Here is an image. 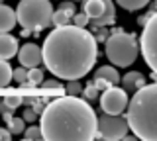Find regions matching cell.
Wrapping results in <instances>:
<instances>
[{
    "instance_id": "e0dca14e",
    "label": "cell",
    "mask_w": 157,
    "mask_h": 141,
    "mask_svg": "<svg viewBox=\"0 0 157 141\" xmlns=\"http://www.w3.org/2000/svg\"><path fill=\"white\" fill-rule=\"evenodd\" d=\"M118 4H120L124 10L128 12H136V10H141V8H145L147 4L151 2V0H116Z\"/></svg>"
},
{
    "instance_id": "7402d4cb",
    "label": "cell",
    "mask_w": 157,
    "mask_h": 141,
    "mask_svg": "<svg viewBox=\"0 0 157 141\" xmlns=\"http://www.w3.org/2000/svg\"><path fill=\"white\" fill-rule=\"evenodd\" d=\"M24 137L26 139H32V141H41V129L37 125H29L28 129H24Z\"/></svg>"
},
{
    "instance_id": "d6986e66",
    "label": "cell",
    "mask_w": 157,
    "mask_h": 141,
    "mask_svg": "<svg viewBox=\"0 0 157 141\" xmlns=\"http://www.w3.org/2000/svg\"><path fill=\"white\" fill-rule=\"evenodd\" d=\"M71 18L73 16H69V14L63 12L61 8H59V10H53V14H51V26H65V24L71 22Z\"/></svg>"
},
{
    "instance_id": "ba28073f",
    "label": "cell",
    "mask_w": 157,
    "mask_h": 141,
    "mask_svg": "<svg viewBox=\"0 0 157 141\" xmlns=\"http://www.w3.org/2000/svg\"><path fill=\"white\" fill-rule=\"evenodd\" d=\"M140 49L145 65L151 71H157V14L144 24V32L140 37Z\"/></svg>"
},
{
    "instance_id": "ffe728a7",
    "label": "cell",
    "mask_w": 157,
    "mask_h": 141,
    "mask_svg": "<svg viewBox=\"0 0 157 141\" xmlns=\"http://www.w3.org/2000/svg\"><path fill=\"white\" fill-rule=\"evenodd\" d=\"M43 90H45L47 94H49V92H51V94H53V92H55V94H63V92H65V86H63L57 79H51V80L43 82Z\"/></svg>"
},
{
    "instance_id": "603a6c76",
    "label": "cell",
    "mask_w": 157,
    "mask_h": 141,
    "mask_svg": "<svg viewBox=\"0 0 157 141\" xmlns=\"http://www.w3.org/2000/svg\"><path fill=\"white\" fill-rule=\"evenodd\" d=\"M65 92L69 96H78L82 92V86L78 84V80H69V84L65 86Z\"/></svg>"
},
{
    "instance_id": "277c9868",
    "label": "cell",
    "mask_w": 157,
    "mask_h": 141,
    "mask_svg": "<svg viewBox=\"0 0 157 141\" xmlns=\"http://www.w3.org/2000/svg\"><path fill=\"white\" fill-rule=\"evenodd\" d=\"M51 0H20L16 22L29 32H41L51 26Z\"/></svg>"
},
{
    "instance_id": "44dd1931",
    "label": "cell",
    "mask_w": 157,
    "mask_h": 141,
    "mask_svg": "<svg viewBox=\"0 0 157 141\" xmlns=\"http://www.w3.org/2000/svg\"><path fill=\"white\" fill-rule=\"evenodd\" d=\"M26 80H28V82H32L33 86L41 84V82H43V71H41V69H37V67H32V69H28V76H26Z\"/></svg>"
},
{
    "instance_id": "8fae6325",
    "label": "cell",
    "mask_w": 157,
    "mask_h": 141,
    "mask_svg": "<svg viewBox=\"0 0 157 141\" xmlns=\"http://www.w3.org/2000/svg\"><path fill=\"white\" fill-rule=\"evenodd\" d=\"M18 39L10 33H0V59H12L14 55L18 53Z\"/></svg>"
},
{
    "instance_id": "5bb4252c",
    "label": "cell",
    "mask_w": 157,
    "mask_h": 141,
    "mask_svg": "<svg viewBox=\"0 0 157 141\" xmlns=\"http://www.w3.org/2000/svg\"><path fill=\"white\" fill-rule=\"evenodd\" d=\"M94 79H104V80H108L112 86H114V84H120V72L116 71V67L104 65V67H100V69L94 72Z\"/></svg>"
},
{
    "instance_id": "4316f807",
    "label": "cell",
    "mask_w": 157,
    "mask_h": 141,
    "mask_svg": "<svg viewBox=\"0 0 157 141\" xmlns=\"http://www.w3.org/2000/svg\"><path fill=\"white\" fill-rule=\"evenodd\" d=\"M96 96H98L96 86L92 84V82H88V84H86V88H85V98H86V100H94Z\"/></svg>"
},
{
    "instance_id": "52a82bcc",
    "label": "cell",
    "mask_w": 157,
    "mask_h": 141,
    "mask_svg": "<svg viewBox=\"0 0 157 141\" xmlns=\"http://www.w3.org/2000/svg\"><path fill=\"white\" fill-rule=\"evenodd\" d=\"M82 12L96 28H108L116 22V6L112 0H82Z\"/></svg>"
},
{
    "instance_id": "d4e9b609",
    "label": "cell",
    "mask_w": 157,
    "mask_h": 141,
    "mask_svg": "<svg viewBox=\"0 0 157 141\" xmlns=\"http://www.w3.org/2000/svg\"><path fill=\"white\" fill-rule=\"evenodd\" d=\"M26 76H28V69L26 67H18V69H12V79L16 82H26Z\"/></svg>"
},
{
    "instance_id": "30bf717a",
    "label": "cell",
    "mask_w": 157,
    "mask_h": 141,
    "mask_svg": "<svg viewBox=\"0 0 157 141\" xmlns=\"http://www.w3.org/2000/svg\"><path fill=\"white\" fill-rule=\"evenodd\" d=\"M18 61L22 67L26 69H32V67H37L41 63V47L36 45V43H26L24 47H18Z\"/></svg>"
},
{
    "instance_id": "7c38bea8",
    "label": "cell",
    "mask_w": 157,
    "mask_h": 141,
    "mask_svg": "<svg viewBox=\"0 0 157 141\" xmlns=\"http://www.w3.org/2000/svg\"><path fill=\"white\" fill-rule=\"evenodd\" d=\"M16 24H18L16 22V12L10 6L0 2V33H6L10 30H14Z\"/></svg>"
},
{
    "instance_id": "83f0119b",
    "label": "cell",
    "mask_w": 157,
    "mask_h": 141,
    "mask_svg": "<svg viewBox=\"0 0 157 141\" xmlns=\"http://www.w3.org/2000/svg\"><path fill=\"white\" fill-rule=\"evenodd\" d=\"M59 8H61L63 12H67L69 16H73V14L77 12V4L75 2H67V0H65V2H61V6H59Z\"/></svg>"
},
{
    "instance_id": "f1b7e54d",
    "label": "cell",
    "mask_w": 157,
    "mask_h": 141,
    "mask_svg": "<svg viewBox=\"0 0 157 141\" xmlns=\"http://www.w3.org/2000/svg\"><path fill=\"white\" fill-rule=\"evenodd\" d=\"M92 84L96 86V90H98V92H102V90H106L108 86H112L110 82H108V80H104V79H94V80H92Z\"/></svg>"
},
{
    "instance_id": "5b68a950",
    "label": "cell",
    "mask_w": 157,
    "mask_h": 141,
    "mask_svg": "<svg viewBox=\"0 0 157 141\" xmlns=\"http://www.w3.org/2000/svg\"><path fill=\"white\" fill-rule=\"evenodd\" d=\"M106 57L114 67H130L137 59V39L134 33L116 30L112 35L106 37Z\"/></svg>"
},
{
    "instance_id": "2e32d148",
    "label": "cell",
    "mask_w": 157,
    "mask_h": 141,
    "mask_svg": "<svg viewBox=\"0 0 157 141\" xmlns=\"http://www.w3.org/2000/svg\"><path fill=\"white\" fill-rule=\"evenodd\" d=\"M12 82V67L6 59H0V88H6Z\"/></svg>"
},
{
    "instance_id": "f546056e",
    "label": "cell",
    "mask_w": 157,
    "mask_h": 141,
    "mask_svg": "<svg viewBox=\"0 0 157 141\" xmlns=\"http://www.w3.org/2000/svg\"><path fill=\"white\" fill-rule=\"evenodd\" d=\"M106 37H108V32L104 30V28H98V33L94 35V39L96 41H106Z\"/></svg>"
},
{
    "instance_id": "6da1fadb",
    "label": "cell",
    "mask_w": 157,
    "mask_h": 141,
    "mask_svg": "<svg viewBox=\"0 0 157 141\" xmlns=\"http://www.w3.org/2000/svg\"><path fill=\"white\" fill-rule=\"evenodd\" d=\"M98 59L94 33L75 24L55 26L43 41L41 61L45 69L61 80H78L92 71Z\"/></svg>"
},
{
    "instance_id": "9c48e42d",
    "label": "cell",
    "mask_w": 157,
    "mask_h": 141,
    "mask_svg": "<svg viewBox=\"0 0 157 141\" xmlns=\"http://www.w3.org/2000/svg\"><path fill=\"white\" fill-rule=\"evenodd\" d=\"M126 106H128V92L124 88H120L118 84H114V86H108L106 90H102L100 108H102L104 114H112V116L124 114Z\"/></svg>"
},
{
    "instance_id": "ac0fdd59",
    "label": "cell",
    "mask_w": 157,
    "mask_h": 141,
    "mask_svg": "<svg viewBox=\"0 0 157 141\" xmlns=\"http://www.w3.org/2000/svg\"><path fill=\"white\" fill-rule=\"evenodd\" d=\"M8 124V131L10 133H24V129H26V121H24V118H10L6 120Z\"/></svg>"
},
{
    "instance_id": "3957f363",
    "label": "cell",
    "mask_w": 157,
    "mask_h": 141,
    "mask_svg": "<svg viewBox=\"0 0 157 141\" xmlns=\"http://www.w3.org/2000/svg\"><path fill=\"white\" fill-rule=\"evenodd\" d=\"M155 104H157V86L155 84H144L136 90L134 98L128 100V114L126 121L132 133H136L141 141H155L157 139V116H155Z\"/></svg>"
},
{
    "instance_id": "cb8c5ba5",
    "label": "cell",
    "mask_w": 157,
    "mask_h": 141,
    "mask_svg": "<svg viewBox=\"0 0 157 141\" xmlns=\"http://www.w3.org/2000/svg\"><path fill=\"white\" fill-rule=\"evenodd\" d=\"M73 22H75V26H78V28H86L88 24H90V20H88V16L85 12H81V14H73V18H71Z\"/></svg>"
},
{
    "instance_id": "484cf974",
    "label": "cell",
    "mask_w": 157,
    "mask_h": 141,
    "mask_svg": "<svg viewBox=\"0 0 157 141\" xmlns=\"http://www.w3.org/2000/svg\"><path fill=\"white\" fill-rule=\"evenodd\" d=\"M22 118H24V121H29V124H33L36 120H39V114H37L33 108H29V106H28V108L24 110V116H22Z\"/></svg>"
},
{
    "instance_id": "1f68e13d",
    "label": "cell",
    "mask_w": 157,
    "mask_h": 141,
    "mask_svg": "<svg viewBox=\"0 0 157 141\" xmlns=\"http://www.w3.org/2000/svg\"><path fill=\"white\" fill-rule=\"evenodd\" d=\"M78 2H82V0H78Z\"/></svg>"
},
{
    "instance_id": "4fadbf2b",
    "label": "cell",
    "mask_w": 157,
    "mask_h": 141,
    "mask_svg": "<svg viewBox=\"0 0 157 141\" xmlns=\"http://www.w3.org/2000/svg\"><path fill=\"white\" fill-rule=\"evenodd\" d=\"M120 82L124 84V90H137V88H141V86L145 84V76L141 75L140 71H130L128 75H124V79L120 76Z\"/></svg>"
},
{
    "instance_id": "8992f818",
    "label": "cell",
    "mask_w": 157,
    "mask_h": 141,
    "mask_svg": "<svg viewBox=\"0 0 157 141\" xmlns=\"http://www.w3.org/2000/svg\"><path fill=\"white\" fill-rule=\"evenodd\" d=\"M128 131V121L126 118H122V114L112 116L104 114L102 118H96V135L94 139H106V141H118V139H126Z\"/></svg>"
},
{
    "instance_id": "4dcf8cb0",
    "label": "cell",
    "mask_w": 157,
    "mask_h": 141,
    "mask_svg": "<svg viewBox=\"0 0 157 141\" xmlns=\"http://www.w3.org/2000/svg\"><path fill=\"white\" fill-rule=\"evenodd\" d=\"M0 139H2V141H10V139H12V133H10L8 129L0 128Z\"/></svg>"
},
{
    "instance_id": "7a4b0ae2",
    "label": "cell",
    "mask_w": 157,
    "mask_h": 141,
    "mask_svg": "<svg viewBox=\"0 0 157 141\" xmlns=\"http://www.w3.org/2000/svg\"><path fill=\"white\" fill-rule=\"evenodd\" d=\"M96 112L78 96H59L39 114V129L45 141H90L96 135Z\"/></svg>"
},
{
    "instance_id": "9a60e30c",
    "label": "cell",
    "mask_w": 157,
    "mask_h": 141,
    "mask_svg": "<svg viewBox=\"0 0 157 141\" xmlns=\"http://www.w3.org/2000/svg\"><path fill=\"white\" fill-rule=\"evenodd\" d=\"M20 106H22V96H18V94L0 98V112H14Z\"/></svg>"
}]
</instances>
